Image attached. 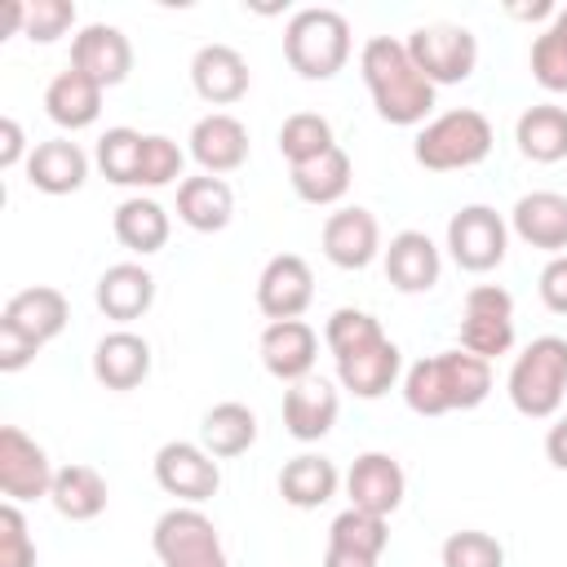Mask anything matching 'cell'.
Instances as JSON below:
<instances>
[{"mask_svg":"<svg viewBox=\"0 0 567 567\" xmlns=\"http://www.w3.org/2000/svg\"><path fill=\"white\" fill-rule=\"evenodd\" d=\"M359 71L363 84L372 93V106L385 124L412 128L434 111V84L421 75V66L412 62L408 44L394 35H372L359 53Z\"/></svg>","mask_w":567,"mask_h":567,"instance_id":"1","label":"cell"},{"mask_svg":"<svg viewBox=\"0 0 567 567\" xmlns=\"http://www.w3.org/2000/svg\"><path fill=\"white\" fill-rule=\"evenodd\" d=\"M487 394H492V363L470 350H443V354L416 359L403 372V399L416 416L470 412Z\"/></svg>","mask_w":567,"mask_h":567,"instance_id":"2","label":"cell"},{"mask_svg":"<svg viewBox=\"0 0 567 567\" xmlns=\"http://www.w3.org/2000/svg\"><path fill=\"white\" fill-rule=\"evenodd\" d=\"M284 58L301 80H332L350 62V22L337 9H297L284 27Z\"/></svg>","mask_w":567,"mask_h":567,"instance_id":"3","label":"cell"},{"mask_svg":"<svg viewBox=\"0 0 567 567\" xmlns=\"http://www.w3.org/2000/svg\"><path fill=\"white\" fill-rule=\"evenodd\" d=\"M412 155L421 168L430 173H456V168H474L492 155V120L474 106H456V111H443L434 115L416 142H412Z\"/></svg>","mask_w":567,"mask_h":567,"instance_id":"4","label":"cell"},{"mask_svg":"<svg viewBox=\"0 0 567 567\" xmlns=\"http://www.w3.org/2000/svg\"><path fill=\"white\" fill-rule=\"evenodd\" d=\"M505 390L523 416H532V421L554 416L567 394V337H536L514 359Z\"/></svg>","mask_w":567,"mask_h":567,"instance_id":"5","label":"cell"},{"mask_svg":"<svg viewBox=\"0 0 567 567\" xmlns=\"http://www.w3.org/2000/svg\"><path fill=\"white\" fill-rule=\"evenodd\" d=\"M151 549L164 567H230L213 518L195 505H173L151 527Z\"/></svg>","mask_w":567,"mask_h":567,"instance_id":"6","label":"cell"},{"mask_svg":"<svg viewBox=\"0 0 567 567\" xmlns=\"http://www.w3.org/2000/svg\"><path fill=\"white\" fill-rule=\"evenodd\" d=\"M403 44H408L412 62L421 66V75H425L434 89H439V84H461V80H470L474 66H478V40H474V31L461 27V22H425V27H416Z\"/></svg>","mask_w":567,"mask_h":567,"instance_id":"7","label":"cell"},{"mask_svg":"<svg viewBox=\"0 0 567 567\" xmlns=\"http://www.w3.org/2000/svg\"><path fill=\"white\" fill-rule=\"evenodd\" d=\"M505 248H509V226L496 208L487 204H465L461 213H452L447 221V252L461 270L470 275H487L505 261Z\"/></svg>","mask_w":567,"mask_h":567,"instance_id":"8","label":"cell"},{"mask_svg":"<svg viewBox=\"0 0 567 567\" xmlns=\"http://www.w3.org/2000/svg\"><path fill=\"white\" fill-rule=\"evenodd\" d=\"M461 350L478 359H496L514 350V297L496 284H474L461 310Z\"/></svg>","mask_w":567,"mask_h":567,"instance_id":"9","label":"cell"},{"mask_svg":"<svg viewBox=\"0 0 567 567\" xmlns=\"http://www.w3.org/2000/svg\"><path fill=\"white\" fill-rule=\"evenodd\" d=\"M155 483L186 501V505H199L208 496H217L221 487V470H217V456H208L199 443H186V439H173L155 452Z\"/></svg>","mask_w":567,"mask_h":567,"instance_id":"10","label":"cell"},{"mask_svg":"<svg viewBox=\"0 0 567 567\" xmlns=\"http://www.w3.org/2000/svg\"><path fill=\"white\" fill-rule=\"evenodd\" d=\"M53 461L49 452L27 439L18 425H4L0 430V492L18 505V501H40L53 492Z\"/></svg>","mask_w":567,"mask_h":567,"instance_id":"11","label":"cell"},{"mask_svg":"<svg viewBox=\"0 0 567 567\" xmlns=\"http://www.w3.org/2000/svg\"><path fill=\"white\" fill-rule=\"evenodd\" d=\"M315 301V275L306 266V257L297 252H279L261 266L257 275V310L279 323V319H301L306 306Z\"/></svg>","mask_w":567,"mask_h":567,"instance_id":"12","label":"cell"},{"mask_svg":"<svg viewBox=\"0 0 567 567\" xmlns=\"http://www.w3.org/2000/svg\"><path fill=\"white\" fill-rule=\"evenodd\" d=\"M403 492H408V474H403V465L390 452H363V456H354V465L346 474V496H350L354 509H368V514L390 518L403 505Z\"/></svg>","mask_w":567,"mask_h":567,"instance_id":"13","label":"cell"},{"mask_svg":"<svg viewBox=\"0 0 567 567\" xmlns=\"http://www.w3.org/2000/svg\"><path fill=\"white\" fill-rule=\"evenodd\" d=\"M71 66L84 71L89 80H97L102 89L124 84L133 71V44L120 27L111 22H89L80 27V35L71 40Z\"/></svg>","mask_w":567,"mask_h":567,"instance_id":"14","label":"cell"},{"mask_svg":"<svg viewBox=\"0 0 567 567\" xmlns=\"http://www.w3.org/2000/svg\"><path fill=\"white\" fill-rule=\"evenodd\" d=\"M319 244H323V257H328L337 270H363V266H372L377 252H381V226H377V217H372L368 208H359V204H354V208H337V213H328Z\"/></svg>","mask_w":567,"mask_h":567,"instance_id":"15","label":"cell"},{"mask_svg":"<svg viewBox=\"0 0 567 567\" xmlns=\"http://www.w3.org/2000/svg\"><path fill=\"white\" fill-rule=\"evenodd\" d=\"M261 363L275 381L292 385V381H306L315 372V359H319V332L306 323V319H279V323H266L261 341Z\"/></svg>","mask_w":567,"mask_h":567,"instance_id":"16","label":"cell"},{"mask_svg":"<svg viewBox=\"0 0 567 567\" xmlns=\"http://www.w3.org/2000/svg\"><path fill=\"white\" fill-rule=\"evenodd\" d=\"M337 412H341L337 385L323 381V377H315V372L306 381H292L284 390V430L297 443H319L337 425Z\"/></svg>","mask_w":567,"mask_h":567,"instance_id":"17","label":"cell"},{"mask_svg":"<svg viewBox=\"0 0 567 567\" xmlns=\"http://www.w3.org/2000/svg\"><path fill=\"white\" fill-rule=\"evenodd\" d=\"M66 319H71L66 297H62L58 288H44V284L13 292V297L4 301V310H0V328H13L18 337H27V341L40 346V350L66 328Z\"/></svg>","mask_w":567,"mask_h":567,"instance_id":"18","label":"cell"},{"mask_svg":"<svg viewBox=\"0 0 567 567\" xmlns=\"http://www.w3.org/2000/svg\"><path fill=\"white\" fill-rule=\"evenodd\" d=\"M403 372V350L390 337H377L350 354H337V381L354 399H381Z\"/></svg>","mask_w":567,"mask_h":567,"instance_id":"19","label":"cell"},{"mask_svg":"<svg viewBox=\"0 0 567 567\" xmlns=\"http://www.w3.org/2000/svg\"><path fill=\"white\" fill-rule=\"evenodd\" d=\"M93 301H97V310L106 319L133 323L155 306V275L146 266H137V261H115V266H106L97 275Z\"/></svg>","mask_w":567,"mask_h":567,"instance_id":"20","label":"cell"},{"mask_svg":"<svg viewBox=\"0 0 567 567\" xmlns=\"http://www.w3.org/2000/svg\"><path fill=\"white\" fill-rule=\"evenodd\" d=\"M190 155L204 173L221 177L235 173L248 159V128L230 115V111H208L204 120H195L190 128Z\"/></svg>","mask_w":567,"mask_h":567,"instance_id":"21","label":"cell"},{"mask_svg":"<svg viewBox=\"0 0 567 567\" xmlns=\"http://www.w3.org/2000/svg\"><path fill=\"white\" fill-rule=\"evenodd\" d=\"M509 226L523 244H532L549 257H563L567 252V195H558V190L523 195L509 213Z\"/></svg>","mask_w":567,"mask_h":567,"instance_id":"22","label":"cell"},{"mask_svg":"<svg viewBox=\"0 0 567 567\" xmlns=\"http://www.w3.org/2000/svg\"><path fill=\"white\" fill-rule=\"evenodd\" d=\"M190 84L204 102L213 106H230L248 93V62L235 44H204L190 58Z\"/></svg>","mask_w":567,"mask_h":567,"instance_id":"23","label":"cell"},{"mask_svg":"<svg viewBox=\"0 0 567 567\" xmlns=\"http://www.w3.org/2000/svg\"><path fill=\"white\" fill-rule=\"evenodd\" d=\"M93 377L106 390H137L151 377V341L128 332V328L106 332L93 346Z\"/></svg>","mask_w":567,"mask_h":567,"instance_id":"24","label":"cell"},{"mask_svg":"<svg viewBox=\"0 0 567 567\" xmlns=\"http://www.w3.org/2000/svg\"><path fill=\"white\" fill-rule=\"evenodd\" d=\"M443 275V257L425 230H399L385 248V279L399 292H430Z\"/></svg>","mask_w":567,"mask_h":567,"instance_id":"25","label":"cell"},{"mask_svg":"<svg viewBox=\"0 0 567 567\" xmlns=\"http://www.w3.org/2000/svg\"><path fill=\"white\" fill-rule=\"evenodd\" d=\"M89 177V155L71 137H49L27 155V182L44 195H71Z\"/></svg>","mask_w":567,"mask_h":567,"instance_id":"26","label":"cell"},{"mask_svg":"<svg viewBox=\"0 0 567 567\" xmlns=\"http://www.w3.org/2000/svg\"><path fill=\"white\" fill-rule=\"evenodd\" d=\"M177 217L199 235L226 230L235 217V190L226 186V177H213V173L182 177L177 182Z\"/></svg>","mask_w":567,"mask_h":567,"instance_id":"27","label":"cell"},{"mask_svg":"<svg viewBox=\"0 0 567 567\" xmlns=\"http://www.w3.org/2000/svg\"><path fill=\"white\" fill-rule=\"evenodd\" d=\"M44 111H49V120L58 124V128H89L97 115H102V84L97 80H89L84 71H75V66H66V71H58L53 80H49V89H44Z\"/></svg>","mask_w":567,"mask_h":567,"instance_id":"28","label":"cell"},{"mask_svg":"<svg viewBox=\"0 0 567 567\" xmlns=\"http://www.w3.org/2000/svg\"><path fill=\"white\" fill-rule=\"evenodd\" d=\"M337 487H341V474L319 452H301L279 470V496L292 509H319V505H328L337 496Z\"/></svg>","mask_w":567,"mask_h":567,"instance_id":"29","label":"cell"},{"mask_svg":"<svg viewBox=\"0 0 567 567\" xmlns=\"http://www.w3.org/2000/svg\"><path fill=\"white\" fill-rule=\"evenodd\" d=\"M514 142L527 159L536 164H558L567 159V106H554V102H536L518 115L514 124Z\"/></svg>","mask_w":567,"mask_h":567,"instance_id":"30","label":"cell"},{"mask_svg":"<svg viewBox=\"0 0 567 567\" xmlns=\"http://www.w3.org/2000/svg\"><path fill=\"white\" fill-rule=\"evenodd\" d=\"M252 443H257V416H252L248 403L226 399V403H217V408L204 412V421H199V447L208 456L226 461V456L248 452Z\"/></svg>","mask_w":567,"mask_h":567,"instance_id":"31","label":"cell"},{"mask_svg":"<svg viewBox=\"0 0 567 567\" xmlns=\"http://www.w3.org/2000/svg\"><path fill=\"white\" fill-rule=\"evenodd\" d=\"M350 155L341 151V146H328L323 155H315V159H306V164H292L288 168V182H292V190H297V199H306V204H337L346 190H350Z\"/></svg>","mask_w":567,"mask_h":567,"instance_id":"32","label":"cell"},{"mask_svg":"<svg viewBox=\"0 0 567 567\" xmlns=\"http://www.w3.org/2000/svg\"><path fill=\"white\" fill-rule=\"evenodd\" d=\"M53 509L71 523H89L106 509V478L93 465H62L53 474V492H49Z\"/></svg>","mask_w":567,"mask_h":567,"instance_id":"33","label":"cell"},{"mask_svg":"<svg viewBox=\"0 0 567 567\" xmlns=\"http://www.w3.org/2000/svg\"><path fill=\"white\" fill-rule=\"evenodd\" d=\"M115 239L128 248V252H142V257H151V252H159L164 244H168V213H164V204H155V199H142V195H133V199H124L120 208H115Z\"/></svg>","mask_w":567,"mask_h":567,"instance_id":"34","label":"cell"},{"mask_svg":"<svg viewBox=\"0 0 567 567\" xmlns=\"http://www.w3.org/2000/svg\"><path fill=\"white\" fill-rule=\"evenodd\" d=\"M142 142H146V133H137V128H124V124L106 128L97 137V168H102V177L115 182V186H137Z\"/></svg>","mask_w":567,"mask_h":567,"instance_id":"35","label":"cell"},{"mask_svg":"<svg viewBox=\"0 0 567 567\" xmlns=\"http://www.w3.org/2000/svg\"><path fill=\"white\" fill-rule=\"evenodd\" d=\"M328 545H341V549H354V554H368V558H381L385 545H390V527L381 514H368V509H341L328 527Z\"/></svg>","mask_w":567,"mask_h":567,"instance_id":"36","label":"cell"},{"mask_svg":"<svg viewBox=\"0 0 567 567\" xmlns=\"http://www.w3.org/2000/svg\"><path fill=\"white\" fill-rule=\"evenodd\" d=\"M328 146H337V142H332V124H328L319 111H297V115H288L284 128H279V151H284L288 168H292V164H306V159H315V155H323Z\"/></svg>","mask_w":567,"mask_h":567,"instance_id":"37","label":"cell"},{"mask_svg":"<svg viewBox=\"0 0 567 567\" xmlns=\"http://www.w3.org/2000/svg\"><path fill=\"white\" fill-rule=\"evenodd\" d=\"M443 567H505V545L492 532L465 527L443 540Z\"/></svg>","mask_w":567,"mask_h":567,"instance_id":"38","label":"cell"},{"mask_svg":"<svg viewBox=\"0 0 567 567\" xmlns=\"http://www.w3.org/2000/svg\"><path fill=\"white\" fill-rule=\"evenodd\" d=\"M377 337H385L381 323H377V315L354 310V306L332 310L328 323H323V341H328L332 359H337V354H350V350H359V346H368V341H377Z\"/></svg>","mask_w":567,"mask_h":567,"instance_id":"39","label":"cell"},{"mask_svg":"<svg viewBox=\"0 0 567 567\" xmlns=\"http://www.w3.org/2000/svg\"><path fill=\"white\" fill-rule=\"evenodd\" d=\"M182 164H186V155H182V146H177L173 137H164V133H146V142H142V168H137V186H168V182L182 177Z\"/></svg>","mask_w":567,"mask_h":567,"instance_id":"40","label":"cell"},{"mask_svg":"<svg viewBox=\"0 0 567 567\" xmlns=\"http://www.w3.org/2000/svg\"><path fill=\"white\" fill-rule=\"evenodd\" d=\"M532 75H536L540 89L567 93V40H563L554 27L540 31L536 44H532Z\"/></svg>","mask_w":567,"mask_h":567,"instance_id":"41","label":"cell"},{"mask_svg":"<svg viewBox=\"0 0 567 567\" xmlns=\"http://www.w3.org/2000/svg\"><path fill=\"white\" fill-rule=\"evenodd\" d=\"M66 27H75V4L71 0H31L27 18H22V35L35 44H49L58 35H66Z\"/></svg>","mask_w":567,"mask_h":567,"instance_id":"42","label":"cell"},{"mask_svg":"<svg viewBox=\"0 0 567 567\" xmlns=\"http://www.w3.org/2000/svg\"><path fill=\"white\" fill-rule=\"evenodd\" d=\"M0 567H35V540L13 501L0 505Z\"/></svg>","mask_w":567,"mask_h":567,"instance_id":"43","label":"cell"},{"mask_svg":"<svg viewBox=\"0 0 567 567\" xmlns=\"http://www.w3.org/2000/svg\"><path fill=\"white\" fill-rule=\"evenodd\" d=\"M536 288H540V301H545V310H554V315H567V252L545 261V270H540Z\"/></svg>","mask_w":567,"mask_h":567,"instance_id":"44","label":"cell"},{"mask_svg":"<svg viewBox=\"0 0 567 567\" xmlns=\"http://www.w3.org/2000/svg\"><path fill=\"white\" fill-rule=\"evenodd\" d=\"M35 354H40V346H31L27 337H18L13 328H0V372H22Z\"/></svg>","mask_w":567,"mask_h":567,"instance_id":"45","label":"cell"},{"mask_svg":"<svg viewBox=\"0 0 567 567\" xmlns=\"http://www.w3.org/2000/svg\"><path fill=\"white\" fill-rule=\"evenodd\" d=\"M22 151H27L22 124H18L13 115H4V120H0V168H18V164H22Z\"/></svg>","mask_w":567,"mask_h":567,"instance_id":"46","label":"cell"},{"mask_svg":"<svg viewBox=\"0 0 567 567\" xmlns=\"http://www.w3.org/2000/svg\"><path fill=\"white\" fill-rule=\"evenodd\" d=\"M545 456H549L554 470H567V416H558V421L549 425V434H545Z\"/></svg>","mask_w":567,"mask_h":567,"instance_id":"47","label":"cell"},{"mask_svg":"<svg viewBox=\"0 0 567 567\" xmlns=\"http://www.w3.org/2000/svg\"><path fill=\"white\" fill-rule=\"evenodd\" d=\"M323 567H377V558H368V554H354V549H341V545H328V554H323Z\"/></svg>","mask_w":567,"mask_h":567,"instance_id":"48","label":"cell"},{"mask_svg":"<svg viewBox=\"0 0 567 567\" xmlns=\"http://www.w3.org/2000/svg\"><path fill=\"white\" fill-rule=\"evenodd\" d=\"M554 31L567 40V9H558V13H554Z\"/></svg>","mask_w":567,"mask_h":567,"instance_id":"49","label":"cell"}]
</instances>
